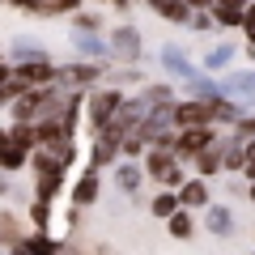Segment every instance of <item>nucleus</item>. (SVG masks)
Listing matches in <instances>:
<instances>
[{
	"instance_id": "11",
	"label": "nucleus",
	"mask_w": 255,
	"mask_h": 255,
	"mask_svg": "<svg viewBox=\"0 0 255 255\" xmlns=\"http://www.w3.org/2000/svg\"><path fill=\"white\" fill-rule=\"evenodd\" d=\"M9 140H13V145H21V149H34V128H30V119H21V124L13 128Z\"/></svg>"
},
{
	"instance_id": "3",
	"label": "nucleus",
	"mask_w": 255,
	"mask_h": 255,
	"mask_svg": "<svg viewBox=\"0 0 255 255\" xmlns=\"http://www.w3.org/2000/svg\"><path fill=\"white\" fill-rule=\"evenodd\" d=\"M111 47H115V51L124 55V60H132V55L140 51V34H136L132 26H119L115 34H111Z\"/></svg>"
},
{
	"instance_id": "23",
	"label": "nucleus",
	"mask_w": 255,
	"mask_h": 255,
	"mask_svg": "<svg viewBox=\"0 0 255 255\" xmlns=\"http://www.w3.org/2000/svg\"><path fill=\"white\" fill-rule=\"evenodd\" d=\"M34 226H38V230L47 226V200H38V204H34Z\"/></svg>"
},
{
	"instance_id": "18",
	"label": "nucleus",
	"mask_w": 255,
	"mask_h": 255,
	"mask_svg": "<svg viewBox=\"0 0 255 255\" xmlns=\"http://www.w3.org/2000/svg\"><path fill=\"white\" fill-rule=\"evenodd\" d=\"M209 230H217V234H230V213H226V209H209Z\"/></svg>"
},
{
	"instance_id": "21",
	"label": "nucleus",
	"mask_w": 255,
	"mask_h": 255,
	"mask_svg": "<svg viewBox=\"0 0 255 255\" xmlns=\"http://www.w3.org/2000/svg\"><path fill=\"white\" fill-rule=\"evenodd\" d=\"M174 204H179L174 196H157V200H153V213H157V217H170V213H174Z\"/></svg>"
},
{
	"instance_id": "24",
	"label": "nucleus",
	"mask_w": 255,
	"mask_h": 255,
	"mask_svg": "<svg viewBox=\"0 0 255 255\" xmlns=\"http://www.w3.org/2000/svg\"><path fill=\"white\" fill-rule=\"evenodd\" d=\"M243 26H247V34L255 38V9H251V13H243Z\"/></svg>"
},
{
	"instance_id": "25",
	"label": "nucleus",
	"mask_w": 255,
	"mask_h": 255,
	"mask_svg": "<svg viewBox=\"0 0 255 255\" xmlns=\"http://www.w3.org/2000/svg\"><path fill=\"white\" fill-rule=\"evenodd\" d=\"M243 166H247V170L255 174V145H251V157H243Z\"/></svg>"
},
{
	"instance_id": "19",
	"label": "nucleus",
	"mask_w": 255,
	"mask_h": 255,
	"mask_svg": "<svg viewBox=\"0 0 255 255\" xmlns=\"http://www.w3.org/2000/svg\"><path fill=\"white\" fill-rule=\"evenodd\" d=\"M119 187H124V191H136L140 187V170H136V166H124V170H119Z\"/></svg>"
},
{
	"instance_id": "27",
	"label": "nucleus",
	"mask_w": 255,
	"mask_h": 255,
	"mask_svg": "<svg viewBox=\"0 0 255 255\" xmlns=\"http://www.w3.org/2000/svg\"><path fill=\"white\" fill-rule=\"evenodd\" d=\"M13 255H30V251H26V247H21V243H13Z\"/></svg>"
},
{
	"instance_id": "29",
	"label": "nucleus",
	"mask_w": 255,
	"mask_h": 255,
	"mask_svg": "<svg viewBox=\"0 0 255 255\" xmlns=\"http://www.w3.org/2000/svg\"><path fill=\"white\" fill-rule=\"evenodd\" d=\"M0 191H4V179H0Z\"/></svg>"
},
{
	"instance_id": "12",
	"label": "nucleus",
	"mask_w": 255,
	"mask_h": 255,
	"mask_svg": "<svg viewBox=\"0 0 255 255\" xmlns=\"http://www.w3.org/2000/svg\"><path fill=\"white\" fill-rule=\"evenodd\" d=\"M64 81H98V68H90V64H73V68H64Z\"/></svg>"
},
{
	"instance_id": "17",
	"label": "nucleus",
	"mask_w": 255,
	"mask_h": 255,
	"mask_svg": "<svg viewBox=\"0 0 255 255\" xmlns=\"http://www.w3.org/2000/svg\"><path fill=\"white\" fill-rule=\"evenodd\" d=\"M157 13H162V17H170V21H183V17H187V0H166Z\"/></svg>"
},
{
	"instance_id": "10",
	"label": "nucleus",
	"mask_w": 255,
	"mask_h": 255,
	"mask_svg": "<svg viewBox=\"0 0 255 255\" xmlns=\"http://www.w3.org/2000/svg\"><path fill=\"white\" fill-rule=\"evenodd\" d=\"M94 196H98V174L90 170V174H85L81 183H77V191H73V200H77V204H90Z\"/></svg>"
},
{
	"instance_id": "1",
	"label": "nucleus",
	"mask_w": 255,
	"mask_h": 255,
	"mask_svg": "<svg viewBox=\"0 0 255 255\" xmlns=\"http://www.w3.org/2000/svg\"><path fill=\"white\" fill-rule=\"evenodd\" d=\"M149 170H153V174H157V179H162V183H170V187H174V183H183V179H179V170H174L170 145H157L153 153H149Z\"/></svg>"
},
{
	"instance_id": "13",
	"label": "nucleus",
	"mask_w": 255,
	"mask_h": 255,
	"mask_svg": "<svg viewBox=\"0 0 255 255\" xmlns=\"http://www.w3.org/2000/svg\"><path fill=\"white\" fill-rule=\"evenodd\" d=\"M196 157H200V170H217V166H221V145H213V140H209Z\"/></svg>"
},
{
	"instance_id": "5",
	"label": "nucleus",
	"mask_w": 255,
	"mask_h": 255,
	"mask_svg": "<svg viewBox=\"0 0 255 255\" xmlns=\"http://www.w3.org/2000/svg\"><path fill=\"white\" fill-rule=\"evenodd\" d=\"M51 77H55V73L38 60V64H21L17 73H13V81H21V85H43V81H51Z\"/></svg>"
},
{
	"instance_id": "8",
	"label": "nucleus",
	"mask_w": 255,
	"mask_h": 255,
	"mask_svg": "<svg viewBox=\"0 0 255 255\" xmlns=\"http://www.w3.org/2000/svg\"><path fill=\"white\" fill-rule=\"evenodd\" d=\"M174 119H179L183 128H191V124H209V119H213V111L204 107V102H187V107H179V111H174Z\"/></svg>"
},
{
	"instance_id": "26",
	"label": "nucleus",
	"mask_w": 255,
	"mask_h": 255,
	"mask_svg": "<svg viewBox=\"0 0 255 255\" xmlns=\"http://www.w3.org/2000/svg\"><path fill=\"white\" fill-rule=\"evenodd\" d=\"M4 81H9V68H4V64H0V90H4Z\"/></svg>"
},
{
	"instance_id": "14",
	"label": "nucleus",
	"mask_w": 255,
	"mask_h": 255,
	"mask_svg": "<svg viewBox=\"0 0 255 255\" xmlns=\"http://www.w3.org/2000/svg\"><path fill=\"white\" fill-rule=\"evenodd\" d=\"M115 149H119V140H111L107 132H102L98 145H94V162H111V157H115Z\"/></svg>"
},
{
	"instance_id": "16",
	"label": "nucleus",
	"mask_w": 255,
	"mask_h": 255,
	"mask_svg": "<svg viewBox=\"0 0 255 255\" xmlns=\"http://www.w3.org/2000/svg\"><path fill=\"white\" fill-rule=\"evenodd\" d=\"M21 247H26L30 255H64L60 247H55V243H47V238H30V243H21Z\"/></svg>"
},
{
	"instance_id": "4",
	"label": "nucleus",
	"mask_w": 255,
	"mask_h": 255,
	"mask_svg": "<svg viewBox=\"0 0 255 255\" xmlns=\"http://www.w3.org/2000/svg\"><path fill=\"white\" fill-rule=\"evenodd\" d=\"M213 13H217L221 26H238L247 13V0H213Z\"/></svg>"
},
{
	"instance_id": "6",
	"label": "nucleus",
	"mask_w": 255,
	"mask_h": 255,
	"mask_svg": "<svg viewBox=\"0 0 255 255\" xmlns=\"http://www.w3.org/2000/svg\"><path fill=\"white\" fill-rule=\"evenodd\" d=\"M21 162H26V149H21V145H13V140H9V132H0V166H4V170H17Z\"/></svg>"
},
{
	"instance_id": "30",
	"label": "nucleus",
	"mask_w": 255,
	"mask_h": 255,
	"mask_svg": "<svg viewBox=\"0 0 255 255\" xmlns=\"http://www.w3.org/2000/svg\"><path fill=\"white\" fill-rule=\"evenodd\" d=\"M251 200H255V187H251Z\"/></svg>"
},
{
	"instance_id": "2",
	"label": "nucleus",
	"mask_w": 255,
	"mask_h": 255,
	"mask_svg": "<svg viewBox=\"0 0 255 255\" xmlns=\"http://www.w3.org/2000/svg\"><path fill=\"white\" fill-rule=\"evenodd\" d=\"M209 140H213V136H209V128H204V124H191L187 132H183V136L174 140V149H179L183 157H196L204 145H209Z\"/></svg>"
},
{
	"instance_id": "9",
	"label": "nucleus",
	"mask_w": 255,
	"mask_h": 255,
	"mask_svg": "<svg viewBox=\"0 0 255 255\" xmlns=\"http://www.w3.org/2000/svg\"><path fill=\"white\" fill-rule=\"evenodd\" d=\"M43 98H47V90H26L17 98V107H13V111H17V119H34L38 107H43Z\"/></svg>"
},
{
	"instance_id": "7",
	"label": "nucleus",
	"mask_w": 255,
	"mask_h": 255,
	"mask_svg": "<svg viewBox=\"0 0 255 255\" xmlns=\"http://www.w3.org/2000/svg\"><path fill=\"white\" fill-rule=\"evenodd\" d=\"M115 102H119V94H94V98H90V119L102 128L111 119V111H115Z\"/></svg>"
},
{
	"instance_id": "22",
	"label": "nucleus",
	"mask_w": 255,
	"mask_h": 255,
	"mask_svg": "<svg viewBox=\"0 0 255 255\" xmlns=\"http://www.w3.org/2000/svg\"><path fill=\"white\" fill-rule=\"evenodd\" d=\"M170 234H174V238H187V234H191V221H187V217H174V213H170Z\"/></svg>"
},
{
	"instance_id": "20",
	"label": "nucleus",
	"mask_w": 255,
	"mask_h": 255,
	"mask_svg": "<svg viewBox=\"0 0 255 255\" xmlns=\"http://www.w3.org/2000/svg\"><path fill=\"white\" fill-rule=\"evenodd\" d=\"M179 200H183V204H204V183H187Z\"/></svg>"
},
{
	"instance_id": "28",
	"label": "nucleus",
	"mask_w": 255,
	"mask_h": 255,
	"mask_svg": "<svg viewBox=\"0 0 255 255\" xmlns=\"http://www.w3.org/2000/svg\"><path fill=\"white\" fill-rule=\"evenodd\" d=\"M187 4H200V9H204V4H213V0H187Z\"/></svg>"
},
{
	"instance_id": "15",
	"label": "nucleus",
	"mask_w": 255,
	"mask_h": 255,
	"mask_svg": "<svg viewBox=\"0 0 255 255\" xmlns=\"http://www.w3.org/2000/svg\"><path fill=\"white\" fill-rule=\"evenodd\" d=\"M77 0H30V9L38 13H64V9H73Z\"/></svg>"
}]
</instances>
